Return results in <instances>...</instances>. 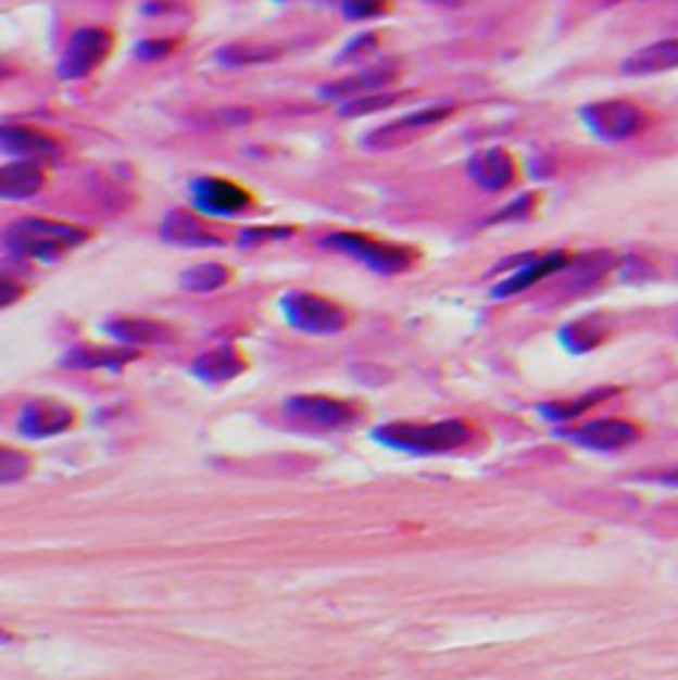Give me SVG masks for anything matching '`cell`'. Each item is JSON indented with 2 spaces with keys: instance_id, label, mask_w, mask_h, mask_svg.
Here are the masks:
<instances>
[{
  "instance_id": "6da1fadb",
  "label": "cell",
  "mask_w": 678,
  "mask_h": 680,
  "mask_svg": "<svg viewBox=\"0 0 678 680\" xmlns=\"http://www.w3.org/2000/svg\"><path fill=\"white\" fill-rule=\"evenodd\" d=\"M88 239L90 234L85 228L62 221H48V217H22L3 230V244L14 257L42 260V263L64 257L66 252L85 244Z\"/></svg>"
},
{
  "instance_id": "7a4b0ae2",
  "label": "cell",
  "mask_w": 678,
  "mask_h": 680,
  "mask_svg": "<svg viewBox=\"0 0 678 680\" xmlns=\"http://www.w3.org/2000/svg\"><path fill=\"white\" fill-rule=\"evenodd\" d=\"M475 429L466 421H438V424H390L374 432V440L395 451L416 453V455H432L456 451V448L466 445L472 440Z\"/></svg>"
},
{
  "instance_id": "3957f363",
  "label": "cell",
  "mask_w": 678,
  "mask_h": 680,
  "mask_svg": "<svg viewBox=\"0 0 678 680\" xmlns=\"http://www.w3.org/2000/svg\"><path fill=\"white\" fill-rule=\"evenodd\" d=\"M321 247L366 265V268L377 273V276H398V273H405L416 263L414 249L401 244H387V241L353 234V230H335V234L321 239Z\"/></svg>"
},
{
  "instance_id": "277c9868",
  "label": "cell",
  "mask_w": 678,
  "mask_h": 680,
  "mask_svg": "<svg viewBox=\"0 0 678 680\" xmlns=\"http://www.w3.org/2000/svg\"><path fill=\"white\" fill-rule=\"evenodd\" d=\"M578 117L586 125V130L604 143L631 141L650 127V114L626 99L586 103V106H580Z\"/></svg>"
},
{
  "instance_id": "5b68a950",
  "label": "cell",
  "mask_w": 678,
  "mask_h": 680,
  "mask_svg": "<svg viewBox=\"0 0 678 680\" xmlns=\"http://www.w3.org/2000/svg\"><path fill=\"white\" fill-rule=\"evenodd\" d=\"M278 307L292 329L311 333V337H331V333L342 331L350 320L348 310L342 305L313 294V291H287L278 300Z\"/></svg>"
},
{
  "instance_id": "8992f818",
  "label": "cell",
  "mask_w": 678,
  "mask_h": 680,
  "mask_svg": "<svg viewBox=\"0 0 678 680\" xmlns=\"http://www.w3.org/2000/svg\"><path fill=\"white\" fill-rule=\"evenodd\" d=\"M114 48V35L104 27H80L72 33L59 59L56 75L62 80H83L99 70Z\"/></svg>"
},
{
  "instance_id": "52a82bcc",
  "label": "cell",
  "mask_w": 678,
  "mask_h": 680,
  "mask_svg": "<svg viewBox=\"0 0 678 680\" xmlns=\"http://www.w3.org/2000/svg\"><path fill=\"white\" fill-rule=\"evenodd\" d=\"M191 206L202 215L212 217H236L244 215L252 206V193L234 180L221 175H199L189 184Z\"/></svg>"
},
{
  "instance_id": "ba28073f",
  "label": "cell",
  "mask_w": 678,
  "mask_h": 680,
  "mask_svg": "<svg viewBox=\"0 0 678 680\" xmlns=\"http://www.w3.org/2000/svg\"><path fill=\"white\" fill-rule=\"evenodd\" d=\"M451 114H453L451 103H448V106L445 103H432V106L416 109V112L403 114V117L377 127V130L368 133L361 143H363V149H372V151L398 149V146L414 141V138L422 136L424 130H432V127L445 123Z\"/></svg>"
},
{
  "instance_id": "9c48e42d",
  "label": "cell",
  "mask_w": 678,
  "mask_h": 680,
  "mask_svg": "<svg viewBox=\"0 0 678 680\" xmlns=\"http://www.w3.org/2000/svg\"><path fill=\"white\" fill-rule=\"evenodd\" d=\"M570 254L567 252H549V254H523V257L506 260V265L512 268V276H506L504 281L495 284L490 294L495 300H506V297L519 294V291L536 287L543 278L562 273L570 265Z\"/></svg>"
},
{
  "instance_id": "30bf717a",
  "label": "cell",
  "mask_w": 678,
  "mask_h": 680,
  "mask_svg": "<svg viewBox=\"0 0 678 680\" xmlns=\"http://www.w3.org/2000/svg\"><path fill=\"white\" fill-rule=\"evenodd\" d=\"M287 413L294 421L313 429H344L359 421V408L344 400L326 398V394H300L287 403Z\"/></svg>"
},
{
  "instance_id": "8fae6325",
  "label": "cell",
  "mask_w": 678,
  "mask_h": 680,
  "mask_svg": "<svg viewBox=\"0 0 678 680\" xmlns=\"http://www.w3.org/2000/svg\"><path fill=\"white\" fill-rule=\"evenodd\" d=\"M565 437L575 445L586 448V451L610 453L633 445L641 437V429L633 421H626V418H597V421L570 429V432H565Z\"/></svg>"
},
{
  "instance_id": "7c38bea8",
  "label": "cell",
  "mask_w": 678,
  "mask_h": 680,
  "mask_svg": "<svg viewBox=\"0 0 678 680\" xmlns=\"http://www.w3.org/2000/svg\"><path fill=\"white\" fill-rule=\"evenodd\" d=\"M466 173H469L472 184L480 186L488 193L506 191L514 184V178H517L512 154L501 149V146H490V149L472 154L469 162H466Z\"/></svg>"
},
{
  "instance_id": "4fadbf2b",
  "label": "cell",
  "mask_w": 678,
  "mask_h": 680,
  "mask_svg": "<svg viewBox=\"0 0 678 680\" xmlns=\"http://www.w3.org/2000/svg\"><path fill=\"white\" fill-rule=\"evenodd\" d=\"M162 241L173 247L199 249V247H223V236H217L197 212L189 210H170L162 217L160 226Z\"/></svg>"
},
{
  "instance_id": "5bb4252c",
  "label": "cell",
  "mask_w": 678,
  "mask_h": 680,
  "mask_svg": "<svg viewBox=\"0 0 678 680\" xmlns=\"http://www.w3.org/2000/svg\"><path fill=\"white\" fill-rule=\"evenodd\" d=\"M392 83H395V70H392V66H374V70H363L359 75H350L342 77V80L324 85V88L318 90V96L326 101L344 103L368 93H379V90H385L387 85Z\"/></svg>"
},
{
  "instance_id": "9a60e30c",
  "label": "cell",
  "mask_w": 678,
  "mask_h": 680,
  "mask_svg": "<svg viewBox=\"0 0 678 680\" xmlns=\"http://www.w3.org/2000/svg\"><path fill=\"white\" fill-rule=\"evenodd\" d=\"M678 70V38L674 40H657L652 46L633 51L626 62L620 64L623 75L631 77H646V75H663V72Z\"/></svg>"
},
{
  "instance_id": "2e32d148",
  "label": "cell",
  "mask_w": 678,
  "mask_h": 680,
  "mask_svg": "<svg viewBox=\"0 0 678 680\" xmlns=\"http://www.w3.org/2000/svg\"><path fill=\"white\" fill-rule=\"evenodd\" d=\"M72 424V411L62 403H53V400H35L27 403L22 411L20 429L27 437H51L70 429Z\"/></svg>"
},
{
  "instance_id": "e0dca14e",
  "label": "cell",
  "mask_w": 678,
  "mask_h": 680,
  "mask_svg": "<svg viewBox=\"0 0 678 680\" xmlns=\"http://www.w3.org/2000/svg\"><path fill=\"white\" fill-rule=\"evenodd\" d=\"M46 186V173L38 162L16 160L0 169V197L9 202H22V199L35 197Z\"/></svg>"
},
{
  "instance_id": "ac0fdd59",
  "label": "cell",
  "mask_w": 678,
  "mask_h": 680,
  "mask_svg": "<svg viewBox=\"0 0 678 680\" xmlns=\"http://www.w3.org/2000/svg\"><path fill=\"white\" fill-rule=\"evenodd\" d=\"M0 149L5 154L20 156V160H38V156L56 154L59 146L51 136L33 130V127L3 125V130H0Z\"/></svg>"
},
{
  "instance_id": "d6986e66",
  "label": "cell",
  "mask_w": 678,
  "mask_h": 680,
  "mask_svg": "<svg viewBox=\"0 0 678 680\" xmlns=\"http://www.w3.org/2000/svg\"><path fill=\"white\" fill-rule=\"evenodd\" d=\"M191 372L202 381H208V385H223V381L244 372V361H241V355L234 348H217L199 355L193 361Z\"/></svg>"
},
{
  "instance_id": "ffe728a7",
  "label": "cell",
  "mask_w": 678,
  "mask_h": 680,
  "mask_svg": "<svg viewBox=\"0 0 678 680\" xmlns=\"http://www.w3.org/2000/svg\"><path fill=\"white\" fill-rule=\"evenodd\" d=\"M106 333H112L117 342L123 344H156L165 342L170 331L156 320H141V318H120L109 320L104 326Z\"/></svg>"
},
{
  "instance_id": "44dd1931",
  "label": "cell",
  "mask_w": 678,
  "mask_h": 680,
  "mask_svg": "<svg viewBox=\"0 0 678 680\" xmlns=\"http://www.w3.org/2000/svg\"><path fill=\"white\" fill-rule=\"evenodd\" d=\"M133 357H136V352L133 350L75 348L66 352V357L62 363L70 368H112V372H117V368H123L125 363H130Z\"/></svg>"
},
{
  "instance_id": "7402d4cb",
  "label": "cell",
  "mask_w": 678,
  "mask_h": 680,
  "mask_svg": "<svg viewBox=\"0 0 678 680\" xmlns=\"http://www.w3.org/2000/svg\"><path fill=\"white\" fill-rule=\"evenodd\" d=\"M613 394H617L615 387H599V390H591L575 400H562V403H547V405H538V413L549 421H570V418H578L580 413L591 411L593 405L604 403L610 400Z\"/></svg>"
},
{
  "instance_id": "603a6c76",
  "label": "cell",
  "mask_w": 678,
  "mask_h": 680,
  "mask_svg": "<svg viewBox=\"0 0 678 680\" xmlns=\"http://www.w3.org/2000/svg\"><path fill=\"white\" fill-rule=\"evenodd\" d=\"M613 265H615L613 254L604 252V249H597V252L580 254V257L570 260V265H567L565 273L570 276L573 289H586V287H591V284H597L604 273L613 270Z\"/></svg>"
},
{
  "instance_id": "cb8c5ba5",
  "label": "cell",
  "mask_w": 678,
  "mask_h": 680,
  "mask_svg": "<svg viewBox=\"0 0 678 680\" xmlns=\"http://www.w3.org/2000/svg\"><path fill=\"white\" fill-rule=\"evenodd\" d=\"M231 281V270L223 263H197L180 273V287L191 294H210Z\"/></svg>"
},
{
  "instance_id": "d4e9b609",
  "label": "cell",
  "mask_w": 678,
  "mask_h": 680,
  "mask_svg": "<svg viewBox=\"0 0 678 680\" xmlns=\"http://www.w3.org/2000/svg\"><path fill=\"white\" fill-rule=\"evenodd\" d=\"M281 56V48L276 46H252V42H231L223 46L215 53V59L226 66H250V64H268Z\"/></svg>"
},
{
  "instance_id": "484cf974",
  "label": "cell",
  "mask_w": 678,
  "mask_h": 680,
  "mask_svg": "<svg viewBox=\"0 0 678 680\" xmlns=\"http://www.w3.org/2000/svg\"><path fill=\"white\" fill-rule=\"evenodd\" d=\"M604 339L602 326L597 320H575L560 331V342L570 352H589Z\"/></svg>"
},
{
  "instance_id": "4316f807",
  "label": "cell",
  "mask_w": 678,
  "mask_h": 680,
  "mask_svg": "<svg viewBox=\"0 0 678 680\" xmlns=\"http://www.w3.org/2000/svg\"><path fill=\"white\" fill-rule=\"evenodd\" d=\"M401 96L403 93H390V90H379V93H368V96H361V99L339 103L337 112H339V117H344V119L366 117V114L381 112V109H390L392 103L401 99Z\"/></svg>"
},
{
  "instance_id": "83f0119b",
  "label": "cell",
  "mask_w": 678,
  "mask_h": 680,
  "mask_svg": "<svg viewBox=\"0 0 678 680\" xmlns=\"http://www.w3.org/2000/svg\"><path fill=\"white\" fill-rule=\"evenodd\" d=\"M339 11L348 22H368L385 14L387 0H339Z\"/></svg>"
},
{
  "instance_id": "f1b7e54d",
  "label": "cell",
  "mask_w": 678,
  "mask_h": 680,
  "mask_svg": "<svg viewBox=\"0 0 678 680\" xmlns=\"http://www.w3.org/2000/svg\"><path fill=\"white\" fill-rule=\"evenodd\" d=\"M287 236H294L292 226H254V228L241 230L239 244L241 247H260V244H263V241L287 239Z\"/></svg>"
},
{
  "instance_id": "f546056e",
  "label": "cell",
  "mask_w": 678,
  "mask_h": 680,
  "mask_svg": "<svg viewBox=\"0 0 678 680\" xmlns=\"http://www.w3.org/2000/svg\"><path fill=\"white\" fill-rule=\"evenodd\" d=\"M536 202L538 197L536 193H523V197H517L514 202H508L504 210L495 212L493 217H490L488 223H512V221H525V217L530 215L532 210H536Z\"/></svg>"
},
{
  "instance_id": "4dcf8cb0",
  "label": "cell",
  "mask_w": 678,
  "mask_h": 680,
  "mask_svg": "<svg viewBox=\"0 0 678 680\" xmlns=\"http://www.w3.org/2000/svg\"><path fill=\"white\" fill-rule=\"evenodd\" d=\"M178 40H143L136 46V59L141 62H160L167 53L175 51Z\"/></svg>"
},
{
  "instance_id": "1f68e13d",
  "label": "cell",
  "mask_w": 678,
  "mask_h": 680,
  "mask_svg": "<svg viewBox=\"0 0 678 680\" xmlns=\"http://www.w3.org/2000/svg\"><path fill=\"white\" fill-rule=\"evenodd\" d=\"M374 48H377V35H374V33L359 35V38L350 42V46L344 48L342 53H339L337 62H350V59H361V56H366V53H372Z\"/></svg>"
},
{
  "instance_id": "d6a6232c",
  "label": "cell",
  "mask_w": 678,
  "mask_h": 680,
  "mask_svg": "<svg viewBox=\"0 0 678 680\" xmlns=\"http://www.w3.org/2000/svg\"><path fill=\"white\" fill-rule=\"evenodd\" d=\"M657 482L660 484H670V488H678V469H668V471H657Z\"/></svg>"
},
{
  "instance_id": "836d02e7",
  "label": "cell",
  "mask_w": 678,
  "mask_h": 680,
  "mask_svg": "<svg viewBox=\"0 0 678 680\" xmlns=\"http://www.w3.org/2000/svg\"><path fill=\"white\" fill-rule=\"evenodd\" d=\"M424 3H432V5H445V9H453V5H462L464 0H424Z\"/></svg>"
}]
</instances>
